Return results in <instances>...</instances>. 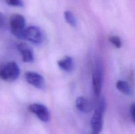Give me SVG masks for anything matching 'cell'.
I'll return each instance as SVG.
<instances>
[{
  "label": "cell",
  "instance_id": "1",
  "mask_svg": "<svg viewBox=\"0 0 135 134\" xmlns=\"http://www.w3.org/2000/svg\"><path fill=\"white\" fill-rule=\"evenodd\" d=\"M106 109V101L102 97L91 118V134H100L103 127V117Z\"/></svg>",
  "mask_w": 135,
  "mask_h": 134
},
{
  "label": "cell",
  "instance_id": "2",
  "mask_svg": "<svg viewBox=\"0 0 135 134\" xmlns=\"http://www.w3.org/2000/svg\"><path fill=\"white\" fill-rule=\"evenodd\" d=\"M20 74L18 64L13 61L8 62L0 65V79L8 82L17 80Z\"/></svg>",
  "mask_w": 135,
  "mask_h": 134
},
{
  "label": "cell",
  "instance_id": "3",
  "mask_svg": "<svg viewBox=\"0 0 135 134\" xmlns=\"http://www.w3.org/2000/svg\"><path fill=\"white\" fill-rule=\"evenodd\" d=\"M26 20L25 17L19 14H15L9 19V28L13 35L18 39H22L25 32Z\"/></svg>",
  "mask_w": 135,
  "mask_h": 134
},
{
  "label": "cell",
  "instance_id": "4",
  "mask_svg": "<svg viewBox=\"0 0 135 134\" xmlns=\"http://www.w3.org/2000/svg\"><path fill=\"white\" fill-rule=\"evenodd\" d=\"M103 66L100 61L96 62L92 73V86L95 96L99 97L103 85Z\"/></svg>",
  "mask_w": 135,
  "mask_h": 134
},
{
  "label": "cell",
  "instance_id": "5",
  "mask_svg": "<svg viewBox=\"0 0 135 134\" xmlns=\"http://www.w3.org/2000/svg\"><path fill=\"white\" fill-rule=\"evenodd\" d=\"M22 39L28 40L34 44H40L44 40V34L38 26H29L25 28Z\"/></svg>",
  "mask_w": 135,
  "mask_h": 134
},
{
  "label": "cell",
  "instance_id": "6",
  "mask_svg": "<svg viewBox=\"0 0 135 134\" xmlns=\"http://www.w3.org/2000/svg\"><path fill=\"white\" fill-rule=\"evenodd\" d=\"M28 109L29 111L35 114L42 122H47L50 120V112L47 108L42 104L33 103L29 105Z\"/></svg>",
  "mask_w": 135,
  "mask_h": 134
},
{
  "label": "cell",
  "instance_id": "7",
  "mask_svg": "<svg viewBox=\"0 0 135 134\" xmlns=\"http://www.w3.org/2000/svg\"><path fill=\"white\" fill-rule=\"evenodd\" d=\"M26 81L37 89H43L45 87L44 78L42 75L35 72H26L25 74Z\"/></svg>",
  "mask_w": 135,
  "mask_h": 134
},
{
  "label": "cell",
  "instance_id": "8",
  "mask_svg": "<svg viewBox=\"0 0 135 134\" xmlns=\"http://www.w3.org/2000/svg\"><path fill=\"white\" fill-rule=\"evenodd\" d=\"M17 49L22 56V60L25 63H32L34 61L33 50L30 46L25 43H20L17 45Z\"/></svg>",
  "mask_w": 135,
  "mask_h": 134
},
{
  "label": "cell",
  "instance_id": "9",
  "mask_svg": "<svg viewBox=\"0 0 135 134\" xmlns=\"http://www.w3.org/2000/svg\"><path fill=\"white\" fill-rule=\"evenodd\" d=\"M75 105H76V109L82 112L88 113L93 110L92 102L84 97H77Z\"/></svg>",
  "mask_w": 135,
  "mask_h": 134
},
{
  "label": "cell",
  "instance_id": "10",
  "mask_svg": "<svg viewBox=\"0 0 135 134\" xmlns=\"http://www.w3.org/2000/svg\"><path fill=\"white\" fill-rule=\"evenodd\" d=\"M57 65L63 71L67 72H71L74 68V62L71 56H65L57 61Z\"/></svg>",
  "mask_w": 135,
  "mask_h": 134
},
{
  "label": "cell",
  "instance_id": "11",
  "mask_svg": "<svg viewBox=\"0 0 135 134\" xmlns=\"http://www.w3.org/2000/svg\"><path fill=\"white\" fill-rule=\"evenodd\" d=\"M116 87L119 91L127 95H131L133 94V90L127 81L123 80H119L116 83Z\"/></svg>",
  "mask_w": 135,
  "mask_h": 134
},
{
  "label": "cell",
  "instance_id": "12",
  "mask_svg": "<svg viewBox=\"0 0 135 134\" xmlns=\"http://www.w3.org/2000/svg\"><path fill=\"white\" fill-rule=\"evenodd\" d=\"M64 18L66 22L72 26H76V20L75 15L72 12L69 11H66L64 12Z\"/></svg>",
  "mask_w": 135,
  "mask_h": 134
},
{
  "label": "cell",
  "instance_id": "13",
  "mask_svg": "<svg viewBox=\"0 0 135 134\" xmlns=\"http://www.w3.org/2000/svg\"><path fill=\"white\" fill-rule=\"evenodd\" d=\"M109 40L113 45L117 48H120L122 46V42L119 37L117 35H111L109 38Z\"/></svg>",
  "mask_w": 135,
  "mask_h": 134
},
{
  "label": "cell",
  "instance_id": "14",
  "mask_svg": "<svg viewBox=\"0 0 135 134\" xmlns=\"http://www.w3.org/2000/svg\"><path fill=\"white\" fill-rule=\"evenodd\" d=\"M5 2L9 5L13 7H22L23 1L22 0H5Z\"/></svg>",
  "mask_w": 135,
  "mask_h": 134
},
{
  "label": "cell",
  "instance_id": "15",
  "mask_svg": "<svg viewBox=\"0 0 135 134\" xmlns=\"http://www.w3.org/2000/svg\"><path fill=\"white\" fill-rule=\"evenodd\" d=\"M6 26V22H5V18L2 13L0 12V30L5 28Z\"/></svg>",
  "mask_w": 135,
  "mask_h": 134
},
{
  "label": "cell",
  "instance_id": "16",
  "mask_svg": "<svg viewBox=\"0 0 135 134\" xmlns=\"http://www.w3.org/2000/svg\"><path fill=\"white\" fill-rule=\"evenodd\" d=\"M130 114L133 122L135 123V102L133 103L130 107Z\"/></svg>",
  "mask_w": 135,
  "mask_h": 134
}]
</instances>
